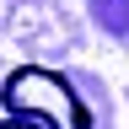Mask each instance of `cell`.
I'll return each instance as SVG.
<instances>
[{
	"label": "cell",
	"mask_w": 129,
	"mask_h": 129,
	"mask_svg": "<svg viewBox=\"0 0 129 129\" xmlns=\"http://www.w3.org/2000/svg\"><path fill=\"white\" fill-rule=\"evenodd\" d=\"M0 102H6V113L16 124H32V129H91V113L70 91V81L54 75V70H43V64L11 70Z\"/></svg>",
	"instance_id": "cell-1"
},
{
	"label": "cell",
	"mask_w": 129,
	"mask_h": 129,
	"mask_svg": "<svg viewBox=\"0 0 129 129\" xmlns=\"http://www.w3.org/2000/svg\"><path fill=\"white\" fill-rule=\"evenodd\" d=\"M0 129H32V124H16V118H6V124H0Z\"/></svg>",
	"instance_id": "cell-2"
}]
</instances>
